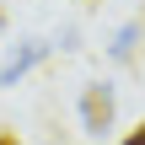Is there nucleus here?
<instances>
[{
	"instance_id": "obj_3",
	"label": "nucleus",
	"mask_w": 145,
	"mask_h": 145,
	"mask_svg": "<svg viewBox=\"0 0 145 145\" xmlns=\"http://www.w3.org/2000/svg\"><path fill=\"white\" fill-rule=\"evenodd\" d=\"M135 32H140V27H124V32L113 38V59H129V48H135Z\"/></svg>"
},
{
	"instance_id": "obj_5",
	"label": "nucleus",
	"mask_w": 145,
	"mask_h": 145,
	"mask_svg": "<svg viewBox=\"0 0 145 145\" xmlns=\"http://www.w3.org/2000/svg\"><path fill=\"white\" fill-rule=\"evenodd\" d=\"M0 145H22V140H16V135H11V129H0Z\"/></svg>"
},
{
	"instance_id": "obj_4",
	"label": "nucleus",
	"mask_w": 145,
	"mask_h": 145,
	"mask_svg": "<svg viewBox=\"0 0 145 145\" xmlns=\"http://www.w3.org/2000/svg\"><path fill=\"white\" fill-rule=\"evenodd\" d=\"M124 145H145V124H140V129H135V135H129Z\"/></svg>"
},
{
	"instance_id": "obj_6",
	"label": "nucleus",
	"mask_w": 145,
	"mask_h": 145,
	"mask_svg": "<svg viewBox=\"0 0 145 145\" xmlns=\"http://www.w3.org/2000/svg\"><path fill=\"white\" fill-rule=\"evenodd\" d=\"M0 27H5V16H0Z\"/></svg>"
},
{
	"instance_id": "obj_1",
	"label": "nucleus",
	"mask_w": 145,
	"mask_h": 145,
	"mask_svg": "<svg viewBox=\"0 0 145 145\" xmlns=\"http://www.w3.org/2000/svg\"><path fill=\"white\" fill-rule=\"evenodd\" d=\"M113 118H118V91L108 81H91L81 91V124H86V135H108Z\"/></svg>"
},
{
	"instance_id": "obj_2",
	"label": "nucleus",
	"mask_w": 145,
	"mask_h": 145,
	"mask_svg": "<svg viewBox=\"0 0 145 145\" xmlns=\"http://www.w3.org/2000/svg\"><path fill=\"white\" fill-rule=\"evenodd\" d=\"M43 59V43H22V48H11L5 59H0V86H11V81H22L32 65Z\"/></svg>"
}]
</instances>
